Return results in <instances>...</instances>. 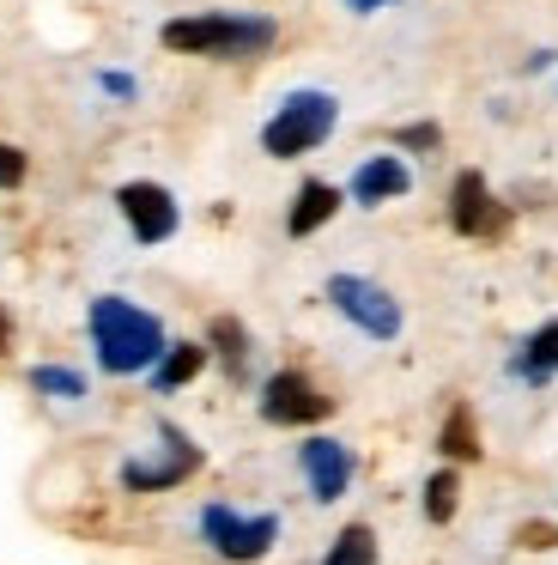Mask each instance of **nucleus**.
<instances>
[{
  "label": "nucleus",
  "mask_w": 558,
  "mask_h": 565,
  "mask_svg": "<svg viewBox=\"0 0 558 565\" xmlns=\"http://www.w3.org/2000/svg\"><path fill=\"white\" fill-rule=\"evenodd\" d=\"M425 511H431V523H449V516H455V475H437L431 487H425Z\"/></svg>",
  "instance_id": "nucleus-17"
},
{
  "label": "nucleus",
  "mask_w": 558,
  "mask_h": 565,
  "mask_svg": "<svg viewBox=\"0 0 558 565\" xmlns=\"http://www.w3.org/2000/svg\"><path fill=\"white\" fill-rule=\"evenodd\" d=\"M36 390H55V395H79V377H73V371H36Z\"/></svg>",
  "instance_id": "nucleus-18"
},
{
  "label": "nucleus",
  "mask_w": 558,
  "mask_h": 565,
  "mask_svg": "<svg viewBox=\"0 0 558 565\" xmlns=\"http://www.w3.org/2000/svg\"><path fill=\"white\" fill-rule=\"evenodd\" d=\"M19 177H24V152L19 147H0V183H19Z\"/></svg>",
  "instance_id": "nucleus-19"
},
{
  "label": "nucleus",
  "mask_w": 558,
  "mask_h": 565,
  "mask_svg": "<svg viewBox=\"0 0 558 565\" xmlns=\"http://www.w3.org/2000/svg\"><path fill=\"white\" fill-rule=\"evenodd\" d=\"M201 529L225 559H261V553L273 547V535H279L273 516H237V511H225V504H206Z\"/></svg>",
  "instance_id": "nucleus-5"
},
{
  "label": "nucleus",
  "mask_w": 558,
  "mask_h": 565,
  "mask_svg": "<svg viewBox=\"0 0 558 565\" xmlns=\"http://www.w3.org/2000/svg\"><path fill=\"white\" fill-rule=\"evenodd\" d=\"M213 347H218V359H225L230 371H243V359H249V341H243V329H237L230 317L213 322Z\"/></svg>",
  "instance_id": "nucleus-15"
},
{
  "label": "nucleus",
  "mask_w": 558,
  "mask_h": 565,
  "mask_svg": "<svg viewBox=\"0 0 558 565\" xmlns=\"http://www.w3.org/2000/svg\"><path fill=\"white\" fill-rule=\"evenodd\" d=\"M261 414L273 419V426H310V419H328V414H334V402H328V395L315 390L310 377H298V371H279V377L261 390Z\"/></svg>",
  "instance_id": "nucleus-6"
},
{
  "label": "nucleus",
  "mask_w": 558,
  "mask_h": 565,
  "mask_svg": "<svg viewBox=\"0 0 558 565\" xmlns=\"http://www.w3.org/2000/svg\"><path fill=\"white\" fill-rule=\"evenodd\" d=\"M116 207H121V220L133 225L140 244H164V237L176 232V201H170L158 183H128L116 195Z\"/></svg>",
  "instance_id": "nucleus-7"
},
{
  "label": "nucleus",
  "mask_w": 558,
  "mask_h": 565,
  "mask_svg": "<svg viewBox=\"0 0 558 565\" xmlns=\"http://www.w3.org/2000/svg\"><path fill=\"white\" fill-rule=\"evenodd\" d=\"M273 43V19H243V13H194L164 25V50L182 55H213V62H237Z\"/></svg>",
  "instance_id": "nucleus-2"
},
{
  "label": "nucleus",
  "mask_w": 558,
  "mask_h": 565,
  "mask_svg": "<svg viewBox=\"0 0 558 565\" xmlns=\"http://www.w3.org/2000/svg\"><path fill=\"white\" fill-rule=\"evenodd\" d=\"M400 140H407V147H437V128H407V135H400Z\"/></svg>",
  "instance_id": "nucleus-20"
},
{
  "label": "nucleus",
  "mask_w": 558,
  "mask_h": 565,
  "mask_svg": "<svg viewBox=\"0 0 558 565\" xmlns=\"http://www.w3.org/2000/svg\"><path fill=\"white\" fill-rule=\"evenodd\" d=\"M328 298L340 305V317H346V322H358L364 334H376V341L400 334V305L383 292V286L358 280V274H334V280H328Z\"/></svg>",
  "instance_id": "nucleus-4"
},
{
  "label": "nucleus",
  "mask_w": 558,
  "mask_h": 565,
  "mask_svg": "<svg viewBox=\"0 0 558 565\" xmlns=\"http://www.w3.org/2000/svg\"><path fill=\"white\" fill-rule=\"evenodd\" d=\"M201 365H206L201 347H170V359L158 365V390H182V383H189Z\"/></svg>",
  "instance_id": "nucleus-14"
},
{
  "label": "nucleus",
  "mask_w": 558,
  "mask_h": 565,
  "mask_svg": "<svg viewBox=\"0 0 558 565\" xmlns=\"http://www.w3.org/2000/svg\"><path fill=\"white\" fill-rule=\"evenodd\" d=\"M328 128H334V98H328V92H291L273 110V122H267L261 147L273 152V159H298V152L322 147Z\"/></svg>",
  "instance_id": "nucleus-3"
},
{
  "label": "nucleus",
  "mask_w": 558,
  "mask_h": 565,
  "mask_svg": "<svg viewBox=\"0 0 558 565\" xmlns=\"http://www.w3.org/2000/svg\"><path fill=\"white\" fill-rule=\"evenodd\" d=\"M376 559V535L364 523H352L346 535L334 541V553H328V565H371Z\"/></svg>",
  "instance_id": "nucleus-13"
},
{
  "label": "nucleus",
  "mask_w": 558,
  "mask_h": 565,
  "mask_svg": "<svg viewBox=\"0 0 558 565\" xmlns=\"http://www.w3.org/2000/svg\"><path fill=\"white\" fill-rule=\"evenodd\" d=\"M388 195H407V164L400 159H364L358 177H352V201L358 207H376Z\"/></svg>",
  "instance_id": "nucleus-10"
},
{
  "label": "nucleus",
  "mask_w": 558,
  "mask_h": 565,
  "mask_svg": "<svg viewBox=\"0 0 558 565\" xmlns=\"http://www.w3.org/2000/svg\"><path fill=\"white\" fill-rule=\"evenodd\" d=\"M334 207H340V189H328V183H303V189H298V201H291V213H286V232H291V237H310L315 225L334 220Z\"/></svg>",
  "instance_id": "nucleus-11"
},
{
  "label": "nucleus",
  "mask_w": 558,
  "mask_h": 565,
  "mask_svg": "<svg viewBox=\"0 0 558 565\" xmlns=\"http://www.w3.org/2000/svg\"><path fill=\"white\" fill-rule=\"evenodd\" d=\"M552 371H558V322H546V329L522 347V377L540 383V377H552Z\"/></svg>",
  "instance_id": "nucleus-12"
},
{
  "label": "nucleus",
  "mask_w": 558,
  "mask_h": 565,
  "mask_svg": "<svg viewBox=\"0 0 558 565\" xmlns=\"http://www.w3.org/2000/svg\"><path fill=\"white\" fill-rule=\"evenodd\" d=\"M352 13H371V7H383V0H346Z\"/></svg>",
  "instance_id": "nucleus-21"
},
{
  "label": "nucleus",
  "mask_w": 558,
  "mask_h": 565,
  "mask_svg": "<svg viewBox=\"0 0 558 565\" xmlns=\"http://www.w3.org/2000/svg\"><path fill=\"white\" fill-rule=\"evenodd\" d=\"M443 450H449V456H480V444H473V419H468V407H455V414H449V426H443Z\"/></svg>",
  "instance_id": "nucleus-16"
},
{
  "label": "nucleus",
  "mask_w": 558,
  "mask_h": 565,
  "mask_svg": "<svg viewBox=\"0 0 558 565\" xmlns=\"http://www.w3.org/2000/svg\"><path fill=\"white\" fill-rule=\"evenodd\" d=\"M449 225H455L461 237H492L497 225H504V207L492 201V189H485L480 171L455 177V189H449Z\"/></svg>",
  "instance_id": "nucleus-8"
},
{
  "label": "nucleus",
  "mask_w": 558,
  "mask_h": 565,
  "mask_svg": "<svg viewBox=\"0 0 558 565\" xmlns=\"http://www.w3.org/2000/svg\"><path fill=\"white\" fill-rule=\"evenodd\" d=\"M92 341H97L104 371H116V377L146 371L158 353H164V329H158V317L133 310L128 298H97L92 305Z\"/></svg>",
  "instance_id": "nucleus-1"
},
{
  "label": "nucleus",
  "mask_w": 558,
  "mask_h": 565,
  "mask_svg": "<svg viewBox=\"0 0 558 565\" xmlns=\"http://www.w3.org/2000/svg\"><path fill=\"white\" fill-rule=\"evenodd\" d=\"M298 456H303V475H310L315 499H340V492H346V480H352V456H346V444H334V438H310Z\"/></svg>",
  "instance_id": "nucleus-9"
}]
</instances>
